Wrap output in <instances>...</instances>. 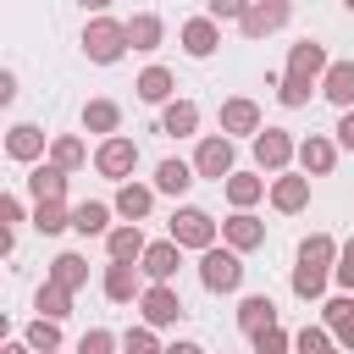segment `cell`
Segmentation results:
<instances>
[{
    "mask_svg": "<svg viewBox=\"0 0 354 354\" xmlns=\"http://www.w3.org/2000/svg\"><path fill=\"white\" fill-rule=\"evenodd\" d=\"M77 50H83L94 66H116V61L133 50V44H127V22H116V17H105V11L88 17L83 33H77Z\"/></svg>",
    "mask_w": 354,
    "mask_h": 354,
    "instance_id": "cell-1",
    "label": "cell"
},
{
    "mask_svg": "<svg viewBox=\"0 0 354 354\" xmlns=\"http://www.w3.org/2000/svg\"><path fill=\"white\" fill-rule=\"evenodd\" d=\"M166 238H177L183 249H210L216 238H221V221L210 216V210H199V205H177L171 210V221H166Z\"/></svg>",
    "mask_w": 354,
    "mask_h": 354,
    "instance_id": "cell-2",
    "label": "cell"
},
{
    "mask_svg": "<svg viewBox=\"0 0 354 354\" xmlns=\"http://www.w3.org/2000/svg\"><path fill=\"white\" fill-rule=\"evenodd\" d=\"M199 282H205V293H238L243 288V254L227 243H210L199 254Z\"/></svg>",
    "mask_w": 354,
    "mask_h": 354,
    "instance_id": "cell-3",
    "label": "cell"
},
{
    "mask_svg": "<svg viewBox=\"0 0 354 354\" xmlns=\"http://www.w3.org/2000/svg\"><path fill=\"white\" fill-rule=\"evenodd\" d=\"M249 149H254V166H260L266 177H277V171H288V166L299 160V138H293L288 127H260V133L249 138Z\"/></svg>",
    "mask_w": 354,
    "mask_h": 354,
    "instance_id": "cell-4",
    "label": "cell"
},
{
    "mask_svg": "<svg viewBox=\"0 0 354 354\" xmlns=\"http://www.w3.org/2000/svg\"><path fill=\"white\" fill-rule=\"evenodd\" d=\"M94 171H100L105 183H127V177L138 171V144H133L127 133L100 138V144H94Z\"/></svg>",
    "mask_w": 354,
    "mask_h": 354,
    "instance_id": "cell-5",
    "label": "cell"
},
{
    "mask_svg": "<svg viewBox=\"0 0 354 354\" xmlns=\"http://www.w3.org/2000/svg\"><path fill=\"white\" fill-rule=\"evenodd\" d=\"M194 171L210 177V183H227V177L238 171V149H232V138H227V133H205L199 149H194Z\"/></svg>",
    "mask_w": 354,
    "mask_h": 354,
    "instance_id": "cell-6",
    "label": "cell"
},
{
    "mask_svg": "<svg viewBox=\"0 0 354 354\" xmlns=\"http://www.w3.org/2000/svg\"><path fill=\"white\" fill-rule=\"evenodd\" d=\"M138 315H144V321L160 332V326H177L188 310H183V293H177L171 282H149V288L138 293Z\"/></svg>",
    "mask_w": 354,
    "mask_h": 354,
    "instance_id": "cell-7",
    "label": "cell"
},
{
    "mask_svg": "<svg viewBox=\"0 0 354 354\" xmlns=\"http://www.w3.org/2000/svg\"><path fill=\"white\" fill-rule=\"evenodd\" d=\"M100 288H105V299H111V304H138V293L149 288V277H144L133 260H105Z\"/></svg>",
    "mask_w": 354,
    "mask_h": 354,
    "instance_id": "cell-8",
    "label": "cell"
},
{
    "mask_svg": "<svg viewBox=\"0 0 354 354\" xmlns=\"http://www.w3.org/2000/svg\"><path fill=\"white\" fill-rule=\"evenodd\" d=\"M266 199H271L277 216H299L310 205V171H277L271 188H266Z\"/></svg>",
    "mask_w": 354,
    "mask_h": 354,
    "instance_id": "cell-9",
    "label": "cell"
},
{
    "mask_svg": "<svg viewBox=\"0 0 354 354\" xmlns=\"http://www.w3.org/2000/svg\"><path fill=\"white\" fill-rule=\"evenodd\" d=\"M216 122H221V133H227V138H254V133L266 127V122H260V105H254L249 94H232V100H221Z\"/></svg>",
    "mask_w": 354,
    "mask_h": 354,
    "instance_id": "cell-10",
    "label": "cell"
},
{
    "mask_svg": "<svg viewBox=\"0 0 354 354\" xmlns=\"http://www.w3.org/2000/svg\"><path fill=\"white\" fill-rule=\"evenodd\" d=\"M6 155H11L17 166H39V160L50 155V133L33 127V122H11V133H6Z\"/></svg>",
    "mask_w": 354,
    "mask_h": 354,
    "instance_id": "cell-11",
    "label": "cell"
},
{
    "mask_svg": "<svg viewBox=\"0 0 354 354\" xmlns=\"http://www.w3.org/2000/svg\"><path fill=\"white\" fill-rule=\"evenodd\" d=\"M288 17H293V0H254L249 17L238 22V33H243V39H266V33L288 28Z\"/></svg>",
    "mask_w": 354,
    "mask_h": 354,
    "instance_id": "cell-12",
    "label": "cell"
},
{
    "mask_svg": "<svg viewBox=\"0 0 354 354\" xmlns=\"http://www.w3.org/2000/svg\"><path fill=\"white\" fill-rule=\"evenodd\" d=\"M177 39H183V55H194V61H210V55L221 50V22H216L210 11H205V17H188Z\"/></svg>",
    "mask_w": 354,
    "mask_h": 354,
    "instance_id": "cell-13",
    "label": "cell"
},
{
    "mask_svg": "<svg viewBox=\"0 0 354 354\" xmlns=\"http://www.w3.org/2000/svg\"><path fill=\"white\" fill-rule=\"evenodd\" d=\"M326 66H332V61H326V44H315V39H299V44L288 50V66H282V72H288V77H304V83H315V88H321Z\"/></svg>",
    "mask_w": 354,
    "mask_h": 354,
    "instance_id": "cell-14",
    "label": "cell"
},
{
    "mask_svg": "<svg viewBox=\"0 0 354 354\" xmlns=\"http://www.w3.org/2000/svg\"><path fill=\"white\" fill-rule=\"evenodd\" d=\"M337 155H343V144H337V138H326V133L299 138V171H310V177H332Z\"/></svg>",
    "mask_w": 354,
    "mask_h": 354,
    "instance_id": "cell-15",
    "label": "cell"
},
{
    "mask_svg": "<svg viewBox=\"0 0 354 354\" xmlns=\"http://www.w3.org/2000/svg\"><path fill=\"white\" fill-rule=\"evenodd\" d=\"M155 194H160L155 183H138V177H127V183H116V199H111V205H116V216H122V221H149V210H155Z\"/></svg>",
    "mask_w": 354,
    "mask_h": 354,
    "instance_id": "cell-16",
    "label": "cell"
},
{
    "mask_svg": "<svg viewBox=\"0 0 354 354\" xmlns=\"http://www.w3.org/2000/svg\"><path fill=\"white\" fill-rule=\"evenodd\" d=\"M221 243H227V249H238V254H249V249H260V243H266V221H260L254 210H232V216L221 221Z\"/></svg>",
    "mask_w": 354,
    "mask_h": 354,
    "instance_id": "cell-17",
    "label": "cell"
},
{
    "mask_svg": "<svg viewBox=\"0 0 354 354\" xmlns=\"http://www.w3.org/2000/svg\"><path fill=\"white\" fill-rule=\"evenodd\" d=\"M177 266H183V243H177V238H155V243L144 249V260H138V271H144L149 282H171Z\"/></svg>",
    "mask_w": 354,
    "mask_h": 354,
    "instance_id": "cell-18",
    "label": "cell"
},
{
    "mask_svg": "<svg viewBox=\"0 0 354 354\" xmlns=\"http://www.w3.org/2000/svg\"><path fill=\"white\" fill-rule=\"evenodd\" d=\"M155 133H166V138H194V133H199V105H194V100H166Z\"/></svg>",
    "mask_w": 354,
    "mask_h": 354,
    "instance_id": "cell-19",
    "label": "cell"
},
{
    "mask_svg": "<svg viewBox=\"0 0 354 354\" xmlns=\"http://www.w3.org/2000/svg\"><path fill=\"white\" fill-rule=\"evenodd\" d=\"M144 249H149V238H144V227L138 221H122V227H111L105 232V260H144Z\"/></svg>",
    "mask_w": 354,
    "mask_h": 354,
    "instance_id": "cell-20",
    "label": "cell"
},
{
    "mask_svg": "<svg viewBox=\"0 0 354 354\" xmlns=\"http://www.w3.org/2000/svg\"><path fill=\"white\" fill-rule=\"evenodd\" d=\"M277 326V299L271 293H249L243 304H238V332L243 337H260V332H271Z\"/></svg>",
    "mask_w": 354,
    "mask_h": 354,
    "instance_id": "cell-21",
    "label": "cell"
},
{
    "mask_svg": "<svg viewBox=\"0 0 354 354\" xmlns=\"http://www.w3.org/2000/svg\"><path fill=\"white\" fill-rule=\"evenodd\" d=\"M321 321L332 326L337 348L354 354V293H337V299H321Z\"/></svg>",
    "mask_w": 354,
    "mask_h": 354,
    "instance_id": "cell-22",
    "label": "cell"
},
{
    "mask_svg": "<svg viewBox=\"0 0 354 354\" xmlns=\"http://www.w3.org/2000/svg\"><path fill=\"white\" fill-rule=\"evenodd\" d=\"M133 94H138L144 105H166V100H177V77H171V66H144V72L133 77Z\"/></svg>",
    "mask_w": 354,
    "mask_h": 354,
    "instance_id": "cell-23",
    "label": "cell"
},
{
    "mask_svg": "<svg viewBox=\"0 0 354 354\" xmlns=\"http://www.w3.org/2000/svg\"><path fill=\"white\" fill-rule=\"evenodd\" d=\"M194 183H199V171H194V160H183V155H166V160L155 166V188L171 194V199H183Z\"/></svg>",
    "mask_w": 354,
    "mask_h": 354,
    "instance_id": "cell-24",
    "label": "cell"
},
{
    "mask_svg": "<svg viewBox=\"0 0 354 354\" xmlns=\"http://www.w3.org/2000/svg\"><path fill=\"white\" fill-rule=\"evenodd\" d=\"M221 188H227V205H232V210H254V205L266 199L271 177H260V171H232Z\"/></svg>",
    "mask_w": 354,
    "mask_h": 354,
    "instance_id": "cell-25",
    "label": "cell"
},
{
    "mask_svg": "<svg viewBox=\"0 0 354 354\" xmlns=\"http://www.w3.org/2000/svg\"><path fill=\"white\" fill-rule=\"evenodd\" d=\"M160 39H166V22H160L155 11H133V17H127V44H133L138 55H155Z\"/></svg>",
    "mask_w": 354,
    "mask_h": 354,
    "instance_id": "cell-26",
    "label": "cell"
},
{
    "mask_svg": "<svg viewBox=\"0 0 354 354\" xmlns=\"http://www.w3.org/2000/svg\"><path fill=\"white\" fill-rule=\"evenodd\" d=\"M111 216H116V205H105V199H83V205H72V232H83V238H105V232H111Z\"/></svg>",
    "mask_w": 354,
    "mask_h": 354,
    "instance_id": "cell-27",
    "label": "cell"
},
{
    "mask_svg": "<svg viewBox=\"0 0 354 354\" xmlns=\"http://www.w3.org/2000/svg\"><path fill=\"white\" fill-rule=\"evenodd\" d=\"M66 177L72 171H61L55 160H39V166H28V194L33 199H66Z\"/></svg>",
    "mask_w": 354,
    "mask_h": 354,
    "instance_id": "cell-28",
    "label": "cell"
},
{
    "mask_svg": "<svg viewBox=\"0 0 354 354\" xmlns=\"http://www.w3.org/2000/svg\"><path fill=\"white\" fill-rule=\"evenodd\" d=\"M326 282H332V266H310V260L293 266V299L321 304V299H326Z\"/></svg>",
    "mask_w": 354,
    "mask_h": 354,
    "instance_id": "cell-29",
    "label": "cell"
},
{
    "mask_svg": "<svg viewBox=\"0 0 354 354\" xmlns=\"http://www.w3.org/2000/svg\"><path fill=\"white\" fill-rule=\"evenodd\" d=\"M321 94H326L337 111H354V61H332L326 77H321Z\"/></svg>",
    "mask_w": 354,
    "mask_h": 354,
    "instance_id": "cell-30",
    "label": "cell"
},
{
    "mask_svg": "<svg viewBox=\"0 0 354 354\" xmlns=\"http://www.w3.org/2000/svg\"><path fill=\"white\" fill-rule=\"evenodd\" d=\"M83 133H94V138L122 133V105H116V100H88V105H83Z\"/></svg>",
    "mask_w": 354,
    "mask_h": 354,
    "instance_id": "cell-31",
    "label": "cell"
},
{
    "mask_svg": "<svg viewBox=\"0 0 354 354\" xmlns=\"http://www.w3.org/2000/svg\"><path fill=\"white\" fill-rule=\"evenodd\" d=\"M44 160H55L61 171H83V166H88L94 155H88V144H83L77 133H55V138H50V155H44Z\"/></svg>",
    "mask_w": 354,
    "mask_h": 354,
    "instance_id": "cell-32",
    "label": "cell"
},
{
    "mask_svg": "<svg viewBox=\"0 0 354 354\" xmlns=\"http://www.w3.org/2000/svg\"><path fill=\"white\" fill-rule=\"evenodd\" d=\"M28 227L44 232V238H55V232L72 227V205H66V199H33V221H28Z\"/></svg>",
    "mask_w": 354,
    "mask_h": 354,
    "instance_id": "cell-33",
    "label": "cell"
},
{
    "mask_svg": "<svg viewBox=\"0 0 354 354\" xmlns=\"http://www.w3.org/2000/svg\"><path fill=\"white\" fill-rule=\"evenodd\" d=\"M50 282H61V288H72V293H77V288L88 282V260H83L77 249H61V254L50 260Z\"/></svg>",
    "mask_w": 354,
    "mask_h": 354,
    "instance_id": "cell-34",
    "label": "cell"
},
{
    "mask_svg": "<svg viewBox=\"0 0 354 354\" xmlns=\"http://www.w3.org/2000/svg\"><path fill=\"white\" fill-rule=\"evenodd\" d=\"M33 310L39 315H50V321H66L72 315V288H61V282H39V293H33Z\"/></svg>",
    "mask_w": 354,
    "mask_h": 354,
    "instance_id": "cell-35",
    "label": "cell"
},
{
    "mask_svg": "<svg viewBox=\"0 0 354 354\" xmlns=\"http://www.w3.org/2000/svg\"><path fill=\"white\" fill-rule=\"evenodd\" d=\"M337 249H343V243H337L332 232H310V238L299 243V260H310V266H337Z\"/></svg>",
    "mask_w": 354,
    "mask_h": 354,
    "instance_id": "cell-36",
    "label": "cell"
},
{
    "mask_svg": "<svg viewBox=\"0 0 354 354\" xmlns=\"http://www.w3.org/2000/svg\"><path fill=\"white\" fill-rule=\"evenodd\" d=\"M22 337L33 343V354H50V348H61V321H50V315H33V321L22 326Z\"/></svg>",
    "mask_w": 354,
    "mask_h": 354,
    "instance_id": "cell-37",
    "label": "cell"
},
{
    "mask_svg": "<svg viewBox=\"0 0 354 354\" xmlns=\"http://www.w3.org/2000/svg\"><path fill=\"white\" fill-rule=\"evenodd\" d=\"M337 348V337H332V326L321 321V326H304V332H293V354H332Z\"/></svg>",
    "mask_w": 354,
    "mask_h": 354,
    "instance_id": "cell-38",
    "label": "cell"
},
{
    "mask_svg": "<svg viewBox=\"0 0 354 354\" xmlns=\"http://www.w3.org/2000/svg\"><path fill=\"white\" fill-rule=\"evenodd\" d=\"M122 354H166V343L155 337V326H149V321H138V326H127V332H122Z\"/></svg>",
    "mask_w": 354,
    "mask_h": 354,
    "instance_id": "cell-39",
    "label": "cell"
},
{
    "mask_svg": "<svg viewBox=\"0 0 354 354\" xmlns=\"http://www.w3.org/2000/svg\"><path fill=\"white\" fill-rule=\"evenodd\" d=\"M271 88H277V100L288 105V111H299V105H310V94H315V83H304V77H271Z\"/></svg>",
    "mask_w": 354,
    "mask_h": 354,
    "instance_id": "cell-40",
    "label": "cell"
},
{
    "mask_svg": "<svg viewBox=\"0 0 354 354\" xmlns=\"http://www.w3.org/2000/svg\"><path fill=\"white\" fill-rule=\"evenodd\" d=\"M122 348V337L111 332V326H88L83 337H77V354H116Z\"/></svg>",
    "mask_w": 354,
    "mask_h": 354,
    "instance_id": "cell-41",
    "label": "cell"
},
{
    "mask_svg": "<svg viewBox=\"0 0 354 354\" xmlns=\"http://www.w3.org/2000/svg\"><path fill=\"white\" fill-rule=\"evenodd\" d=\"M249 6H254V0H205V11H210L216 22H243Z\"/></svg>",
    "mask_w": 354,
    "mask_h": 354,
    "instance_id": "cell-42",
    "label": "cell"
},
{
    "mask_svg": "<svg viewBox=\"0 0 354 354\" xmlns=\"http://www.w3.org/2000/svg\"><path fill=\"white\" fill-rule=\"evenodd\" d=\"M332 282L343 288V293H354V238L337 249V266H332Z\"/></svg>",
    "mask_w": 354,
    "mask_h": 354,
    "instance_id": "cell-43",
    "label": "cell"
},
{
    "mask_svg": "<svg viewBox=\"0 0 354 354\" xmlns=\"http://www.w3.org/2000/svg\"><path fill=\"white\" fill-rule=\"evenodd\" d=\"M0 221H6V227H22V221H33V216L22 210V199H17V194H6V199H0Z\"/></svg>",
    "mask_w": 354,
    "mask_h": 354,
    "instance_id": "cell-44",
    "label": "cell"
},
{
    "mask_svg": "<svg viewBox=\"0 0 354 354\" xmlns=\"http://www.w3.org/2000/svg\"><path fill=\"white\" fill-rule=\"evenodd\" d=\"M332 133H337V144H343V149H348V155H354V111H343V116H337V127H332Z\"/></svg>",
    "mask_w": 354,
    "mask_h": 354,
    "instance_id": "cell-45",
    "label": "cell"
},
{
    "mask_svg": "<svg viewBox=\"0 0 354 354\" xmlns=\"http://www.w3.org/2000/svg\"><path fill=\"white\" fill-rule=\"evenodd\" d=\"M11 100H17V72L6 66V72H0V105H11Z\"/></svg>",
    "mask_w": 354,
    "mask_h": 354,
    "instance_id": "cell-46",
    "label": "cell"
},
{
    "mask_svg": "<svg viewBox=\"0 0 354 354\" xmlns=\"http://www.w3.org/2000/svg\"><path fill=\"white\" fill-rule=\"evenodd\" d=\"M0 254H17V227H0Z\"/></svg>",
    "mask_w": 354,
    "mask_h": 354,
    "instance_id": "cell-47",
    "label": "cell"
},
{
    "mask_svg": "<svg viewBox=\"0 0 354 354\" xmlns=\"http://www.w3.org/2000/svg\"><path fill=\"white\" fill-rule=\"evenodd\" d=\"M166 354H205L199 343H188V337H177V343H166Z\"/></svg>",
    "mask_w": 354,
    "mask_h": 354,
    "instance_id": "cell-48",
    "label": "cell"
},
{
    "mask_svg": "<svg viewBox=\"0 0 354 354\" xmlns=\"http://www.w3.org/2000/svg\"><path fill=\"white\" fill-rule=\"evenodd\" d=\"M0 354H33V343H28V337H11V343H6Z\"/></svg>",
    "mask_w": 354,
    "mask_h": 354,
    "instance_id": "cell-49",
    "label": "cell"
},
{
    "mask_svg": "<svg viewBox=\"0 0 354 354\" xmlns=\"http://www.w3.org/2000/svg\"><path fill=\"white\" fill-rule=\"evenodd\" d=\"M77 6H83V11H94V17H100V11H111V0H77Z\"/></svg>",
    "mask_w": 354,
    "mask_h": 354,
    "instance_id": "cell-50",
    "label": "cell"
},
{
    "mask_svg": "<svg viewBox=\"0 0 354 354\" xmlns=\"http://www.w3.org/2000/svg\"><path fill=\"white\" fill-rule=\"evenodd\" d=\"M332 354H348V348H332Z\"/></svg>",
    "mask_w": 354,
    "mask_h": 354,
    "instance_id": "cell-51",
    "label": "cell"
},
{
    "mask_svg": "<svg viewBox=\"0 0 354 354\" xmlns=\"http://www.w3.org/2000/svg\"><path fill=\"white\" fill-rule=\"evenodd\" d=\"M343 6H348V11H354V0H343Z\"/></svg>",
    "mask_w": 354,
    "mask_h": 354,
    "instance_id": "cell-52",
    "label": "cell"
},
{
    "mask_svg": "<svg viewBox=\"0 0 354 354\" xmlns=\"http://www.w3.org/2000/svg\"><path fill=\"white\" fill-rule=\"evenodd\" d=\"M50 354H61V348H50Z\"/></svg>",
    "mask_w": 354,
    "mask_h": 354,
    "instance_id": "cell-53",
    "label": "cell"
}]
</instances>
